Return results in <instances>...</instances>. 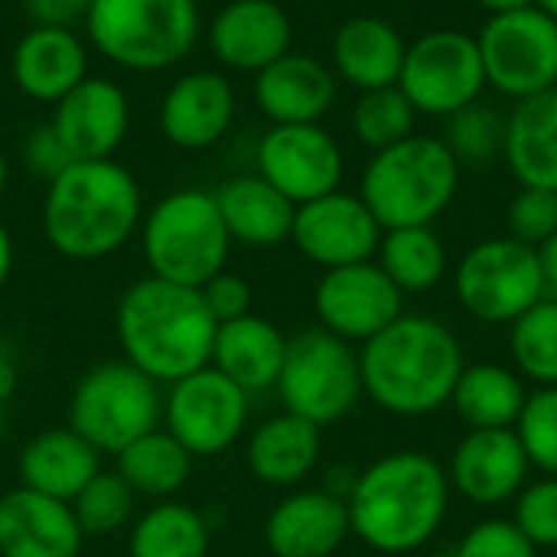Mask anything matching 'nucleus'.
I'll list each match as a JSON object with an SVG mask.
<instances>
[{"label": "nucleus", "instance_id": "nucleus-40", "mask_svg": "<svg viewBox=\"0 0 557 557\" xmlns=\"http://www.w3.org/2000/svg\"><path fill=\"white\" fill-rule=\"evenodd\" d=\"M509 238L542 248L557 232V189L542 186H519L506 212Z\"/></svg>", "mask_w": 557, "mask_h": 557}, {"label": "nucleus", "instance_id": "nucleus-33", "mask_svg": "<svg viewBox=\"0 0 557 557\" xmlns=\"http://www.w3.org/2000/svg\"><path fill=\"white\" fill-rule=\"evenodd\" d=\"M212 525L209 519L176 499H163L134 519L127 535L131 557H209Z\"/></svg>", "mask_w": 557, "mask_h": 557}, {"label": "nucleus", "instance_id": "nucleus-4", "mask_svg": "<svg viewBox=\"0 0 557 557\" xmlns=\"http://www.w3.org/2000/svg\"><path fill=\"white\" fill-rule=\"evenodd\" d=\"M144 196L127 166L111 160H75L42 199V235L62 258L101 261L140 232Z\"/></svg>", "mask_w": 557, "mask_h": 557}, {"label": "nucleus", "instance_id": "nucleus-38", "mask_svg": "<svg viewBox=\"0 0 557 557\" xmlns=\"http://www.w3.org/2000/svg\"><path fill=\"white\" fill-rule=\"evenodd\" d=\"M134 509H137V496L114 470H101L72 499V512L85 539H101V535H114L127 529L134 519Z\"/></svg>", "mask_w": 557, "mask_h": 557}, {"label": "nucleus", "instance_id": "nucleus-44", "mask_svg": "<svg viewBox=\"0 0 557 557\" xmlns=\"http://www.w3.org/2000/svg\"><path fill=\"white\" fill-rule=\"evenodd\" d=\"M199 294H202L215 323H232V320L251 313V297H255L251 284L235 271H219L212 281H206L199 287Z\"/></svg>", "mask_w": 557, "mask_h": 557}, {"label": "nucleus", "instance_id": "nucleus-12", "mask_svg": "<svg viewBox=\"0 0 557 557\" xmlns=\"http://www.w3.org/2000/svg\"><path fill=\"white\" fill-rule=\"evenodd\" d=\"M486 85L522 101L557 85V20L542 7L486 16L476 33Z\"/></svg>", "mask_w": 557, "mask_h": 557}, {"label": "nucleus", "instance_id": "nucleus-50", "mask_svg": "<svg viewBox=\"0 0 557 557\" xmlns=\"http://www.w3.org/2000/svg\"><path fill=\"white\" fill-rule=\"evenodd\" d=\"M7 183H10V163H7V153L0 150V196L7 193Z\"/></svg>", "mask_w": 557, "mask_h": 557}, {"label": "nucleus", "instance_id": "nucleus-9", "mask_svg": "<svg viewBox=\"0 0 557 557\" xmlns=\"http://www.w3.org/2000/svg\"><path fill=\"white\" fill-rule=\"evenodd\" d=\"M277 395L284 411L307 418L317 428L343 421L366 395L359 352L323 326L297 333L287 339Z\"/></svg>", "mask_w": 557, "mask_h": 557}, {"label": "nucleus", "instance_id": "nucleus-16", "mask_svg": "<svg viewBox=\"0 0 557 557\" xmlns=\"http://www.w3.org/2000/svg\"><path fill=\"white\" fill-rule=\"evenodd\" d=\"M290 242L323 271L372 261L382 242V225L359 193L333 189L320 199L297 206Z\"/></svg>", "mask_w": 557, "mask_h": 557}, {"label": "nucleus", "instance_id": "nucleus-43", "mask_svg": "<svg viewBox=\"0 0 557 557\" xmlns=\"http://www.w3.org/2000/svg\"><path fill=\"white\" fill-rule=\"evenodd\" d=\"M23 163L33 176H39L42 183H52L65 166H72V153L65 150L62 137L55 134L52 121L33 127L23 140Z\"/></svg>", "mask_w": 557, "mask_h": 557}, {"label": "nucleus", "instance_id": "nucleus-7", "mask_svg": "<svg viewBox=\"0 0 557 557\" xmlns=\"http://www.w3.org/2000/svg\"><path fill=\"white\" fill-rule=\"evenodd\" d=\"M85 29L108 62L160 72L193 52L202 16L196 0H91Z\"/></svg>", "mask_w": 557, "mask_h": 557}, {"label": "nucleus", "instance_id": "nucleus-32", "mask_svg": "<svg viewBox=\"0 0 557 557\" xmlns=\"http://www.w3.org/2000/svg\"><path fill=\"white\" fill-rule=\"evenodd\" d=\"M525 398L529 395L512 369L496 362H480L463 369L450 405L457 408L460 421L470 431H496V428H516Z\"/></svg>", "mask_w": 557, "mask_h": 557}, {"label": "nucleus", "instance_id": "nucleus-19", "mask_svg": "<svg viewBox=\"0 0 557 557\" xmlns=\"http://www.w3.org/2000/svg\"><path fill=\"white\" fill-rule=\"evenodd\" d=\"M294 23L277 0H228L209 23L212 55L235 72L258 75L290 52Z\"/></svg>", "mask_w": 557, "mask_h": 557}, {"label": "nucleus", "instance_id": "nucleus-34", "mask_svg": "<svg viewBox=\"0 0 557 557\" xmlns=\"http://www.w3.org/2000/svg\"><path fill=\"white\" fill-rule=\"evenodd\" d=\"M379 268L401 294H424L447 274V248L431 225L388 228L379 242Z\"/></svg>", "mask_w": 557, "mask_h": 557}, {"label": "nucleus", "instance_id": "nucleus-47", "mask_svg": "<svg viewBox=\"0 0 557 557\" xmlns=\"http://www.w3.org/2000/svg\"><path fill=\"white\" fill-rule=\"evenodd\" d=\"M539 261H542V274H545V287L557 294V232L539 248Z\"/></svg>", "mask_w": 557, "mask_h": 557}, {"label": "nucleus", "instance_id": "nucleus-18", "mask_svg": "<svg viewBox=\"0 0 557 557\" xmlns=\"http://www.w3.org/2000/svg\"><path fill=\"white\" fill-rule=\"evenodd\" d=\"M529 470L532 463L516 428H496V431H470L457 444L447 480L470 503L499 506L525 490Z\"/></svg>", "mask_w": 557, "mask_h": 557}, {"label": "nucleus", "instance_id": "nucleus-23", "mask_svg": "<svg viewBox=\"0 0 557 557\" xmlns=\"http://www.w3.org/2000/svg\"><path fill=\"white\" fill-rule=\"evenodd\" d=\"M339 78L307 52H284L255 75V104L271 124H320L336 101Z\"/></svg>", "mask_w": 557, "mask_h": 557}, {"label": "nucleus", "instance_id": "nucleus-26", "mask_svg": "<svg viewBox=\"0 0 557 557\" xmlns=\"http://www.w3.org/2000/svg\"><path fill=\"white\" fill-rule=\"evenodd\" d=\"M98 473L101 454L72 428H49L33 434L16 457L20 486L62 503H72Z\"/></svg>", "mask_w": 557, "mask_h": 557}, {"label": "nucleus", "instance_id": "nucleus-13", "mask_svg": "<svg viewBox=\"0 0 557 557\" xmlns=\"http://www.w3.org/2000/svg\"><path fill=\"white\" fill-rule=\"evenodd\" d=\"M251 395L242 392L219 369L206 366L173 385L163 395V431H170L193 460L219 457L238 444L248 428Z\"/></svg>", "mask_w": 557, "mask_h": 557}, {"label": "nucleus", "instance_id": "nucleus-5", "mask_svg": "<svg viewBox=\"0 0 557 557\" xmlns=\"http://www.w3.org/2000/svg\"><path fill=\"white\" fill-rule=\"evenodd\" d=\"M460 189V163L441 137L411 134L395 147L372 153L362 170L359 196L382 225H434Z\"/></svg>", "mask_w": 557, "mask_h": 557}, {"label": "nucleus", "instance_id": "nucleus-22", "mask_svg": "<svg viewBox=\"0 0 557 557\" xmlns=\"http://www.w3.org/2000/svg\"><path fill=\"white\" fill-rule=\"evenodd\" d=\"M85 532L72 503L16 486L0 496V557H78Z\"/></svg>", "mask_w": 557, "mask_h": 557}, {"label": "nucleus", "instance_id": "nucleus-39", "mask_svg": "<svg viewBox=\"0 0 557 557\" xmlns=\"http://www.w3.org/2000/svg\"><path fill=\"white\" fill-rule=\"evenodd\" d=\"M516 434L529 454V463L545 470L548 476H557V385L539 388L525 398Z\"/></svg>", "mask_w": 557, "mask_h": 557}, {"label": "nucleus", "instance_id": "nucleus-2", "mask_svg": "<svg viewBox=\"0 0 557 557\" xmlns=\"http://www.w3.org/2000/svg\"><path fill=\"white\" fill-rule=\"evenodd\" d=\"M215 320L196 287L163 277L134 281L114 310V333L124 362L157 385H173L212 362Z\"/></svg>", "mask_w": 557, "mask_h": 557}, {"label": "nucleus", "instance_id": "nucleus-28", "mask_svg": "<svg viewBox=\"0 0 557 557\" xmlns=\"http://www.w3.org/2000/svg\"><path fill=\"white\" fill-rule=\"evenodd\" d=\"M323 428L310 424L307 418H297L290 411H281L268 421H261L248 437V470L258 483L274 490H290L304 483L313 467L320 463L323 450Z\"/></svg>", "mask_w": 557, "mask_h": 557}, {"label": "nucleus", "instance_id": "nucleus-11", "mask_svg": "<svg viewBox=\"0 0 557 557\" xmlns=\"http://www.w3.org/2000/svg\"><path fill=\"white\" fill-rule=\"evenodd\" d=\"M398 88L418 114L450 117L483 98L486 69L476 36L463 29H431L408 42Z\"/></svg>", "mask_w": 557, "mask_h": 557}, {"label": "nucleus", "instance_id": "nucleus-31", "mask_svg": "<svg viewBox=\"0 0 557 557\" xmlns=\"http://www.w3.org/2000/svg\"><path fill=\"white\" fill-rule=\"evenodd\" d=\"M114 473L131 486L134 496L147 499H173L193 473V457L189 450L163 428L137 437L114 457Z\"/></svg>", "mask_w": 557, "mask_h": 557}, {"label": "nucleus", "instance_id": "nucleus-30", "mask_svg": "<svg viewBox=\"0 0 557 557\" xmlns=\"http://www.w3.org/2000/svg\"><path fill=\"white\" fill-rule=\"evenodd\" d=\"M503 160L519 186L557 189V85L516 101L506 117Z\"/></svg>", "mask_w": 557, "mask_h": 557}, {"label": "nucleus", "instance_id": "nucleus-46", "mask_svg": "<svg viewBox=\"0 0 557 557\" xmlns=\"http://www.w3.org/2000/svg\"><path fill=\"white\" fill-rule=\"evenodd\" d=\"M16 382H20V375H16V362L10 359V352H7V349H0V408L13 398Z\"/></svg>", "mask_w": 557, "mask_h": 557}, {"label": "nucleus", "instance_id": "nucleus-20", "mask_svg": "<svg viewBox=\"0 0 557 557\" xmlns=\"http://www.w3.org/2000/svg\"><path fill=\"white\" fill-rule=\"evenodd\" d=\"M235 88L225 75L196 69L180 75L160 101V131L180 150L215 147L235 121Z\"/></svg>", "mask_w": 557, "mask_h": 557}, {"label": "nucleus", "instance_id": "nucleus-25", "mask_svg": "<svg viewBox=\"0 0 557 557\" xmlns=\"http://www.w3.org/2000/svg\"><path fill=\"white\" fill-rule=\"evenodd\" d=\"M408 42L398 26L375 13H359L333 33V72L356 91L398 85Z\"/></svg>", "mask_w": 557, "mask_h": 557}, {"label": "nucleus", "instance_id": "nucleus-37", "mask_svg": "<svg viewBox=\"0 0 557 557\" xmlns=\"http://www.w3.org/2000/svg\"><path fill=\"white\" fill-rule=\"evenodd\" d=\"M447 127H444V144L447 150L457 157V163H470V166H480V163H493L496 157H503V147H506V117L486 104L483 98L460 108L457 114L444 117Z\"/></svg>", "mask_w": 557, "mask_h": 557}, {"label": "nucleus", "instance_id": "nucleus-10", "mask_svg": "<svg viewBox=\"0 0 557 557\" xmlns=\"http://www.w3.org/2000/svg\"><path fill=\"white\" fill-rule=\"evenodd\" d=\"M457 297L480 323H516L548 297L539 248L509 235L473 245L457 264Z\"/></svg>", "mask_w": 557, "mask_h": 557}, {"label": "nucleus", "instance_id": "nucleus-17", "mask_svg": "<svg viewBox=\"0 0 557 557\" xmlns=\"http://www.w3.org/2000/svg\"><path fill=\"white\" fill-rule=\"evenodd\" d=\"M52 127L72 160H111L131 131V101L117 82L88 75L52 104Z\"/></svg>", "mask_w": 557, "mask_h": 557}, {"label": "nucleus", "instance_id": "nucleus-6", "mask_svg": "<svg viewBox=\"0 0 557 557\" xmlns=\"http://www.w3.org/2000/svg\"><path fill=\"white\" fill-rule=\"evenodd\" d=\"M140 251L153 277L196 290L225 271L232 235L215 193L173 189L157 199L140 219Z\"/></svg>", "mask_w": 557, "mask_h": 557}, {"label": "nucleus", "instance_id": "nucleus-49", "mask_svg": "<svg viewBox=\"0 0 557 557\" xmlns=\"http://www.w3.org/2000/svg\"><path fill=\"white\" fill-rule=\"evenodd\" d=\"M480 10H486L490 16L496 13H509V10H522V7H532L535 0H473Z\"/></svg>", "mask_w": 557, "mask_h": 557}, {"label": "nucleus", "instance_id": "nucleus-29", "mask_svg": "<svg viewBox=\"0 0 557 557\" xmlns=\"http://www.w3.org/2000/svg\"><path fill=\"white\" fill-rule=\"evenodd\" d=\"M215 202L232 235V245L277 248L290 238L297 206L258 173H242L222 183L215 189Z\"/></svg>", "mask_w": 557, "mask_h": 557}, {"label": "nucleus", "instance_id": "nucleus-1", "mask_svg": "<svg viewBox=\"0 0 557 557\" xmlns=\"http://www.w3.org/2000/svg\"><path fill=\"white\" fill-rule=\"evenodd\" d=\"M366 395L398 418H424L450 405L467 369L450 326L424 313H401L359 349Z\"/></svg>", "mask_w": 557, "mask_h": 557}, {"label": "nucleus", "instance_id": "nucleus-3", "mask_svg": "<svg viewBox=\"0 0 557 557\" xmlns=\"http://www.w3.org/2000/svg\"><path fill=\"white\" fill-rule=\"evenodd\" d=\"M447 503V470L421 450H398L375 460L346 493L352 535L382 555L424 548L444 525Z\"/></svg>", "mask_w": 557, "mask_h": 557}, {"label": "nucleus", "instance_id": "nucleus-15", "mask_svg": "<svg viewBox=\"0 0 557 557\" xmlns=\"http://www.w3.org/2000/svg\"><path fill=\"white\" fill-rule=\"evenodd\" d=\"M258 176L294 206L320 199L343 183V147L320 124H274L258 144Z\"/></svg>", "mask_w": 557, "mask_h": 557}, {"label": "nucleus", "instance_id": "nucleus-48", "mask_svg": "<svg viewBox=\"0 0 557 557\" xmlns=\"http://www.w3.org/2000/svg\"><path fill=\"white\" fill-rule=\"evenodd\" d=\"M13 258H16V251H13V235H10V228L0 222V290L7 287V281H10V274H13Z\"/></svg>", "mask_w": 557, "mask_h": 557}, {"label": "nucleus", "instance_id": "nucleus-41", "mask_svg": "<svg viewBox=\"0 0 557 557\" xmlns=\"http://www.w3.org/2000/svg\"><path fill=\"white\" fill-rule=\"evenodd\" d=\"M512 522L535 548H557V476L539 480L519 493Z\"/></svg>", "mask_w": 557, "mask_h": 557}, {"label": "nucleus", "instance_id": "nucleus-8", "mask_svg": "<svg viewBox=\"0 0 557 557\" xmlns=\"http://www.w3.org/2000/svg\"><path fill=\"white\" fill-rule=\"evenodd\" d=\"M163 424V392L124 359L91 366L72 388L69 424L98 454H121Z\"/></svg>", "mask_w": 557, "mask_h": 557}, {"label": "nucleus", "instance_id": "nucleus-52", "mask_svg": "<svg viewBox=\"0 0 557 557\" xmlns=\"http://www.w3.org/2000/svg\"><path fill=\"white\" fill-rule=\"evenodd\" d=\"M3 431H7V414H3V408H0V437H3Z\"/></svg>", "mask_w": 557, "mask_h": 557}, {"label": "nucleus", "instance_id": "nucleus-21", "mask_svg": "<svg viewBox=\"0 0 557 557\" xmlns=\"http://www.w3.org/2000/svg\"><path fill=\"white\" fill-rule=\"evenodd\" d=\"M349 535V506L330 490L290 493L264 522V542L274 557H333Z\"/></svg>", "mask_w": 557, "mask_h": 557}, {"label": "nucleus", "instance_id": "nucleus-14", "mask_svg": "<svg viewBox=\"0 0 557 557\" xmlns=\"http://www.w3.org/2000/svg\"><path fill=\"white\" fill-rule=\"evenodd\" d=\"M313 310L326 333L346 343H369L405 313V294L379 261H359L323 271L313 290Z\"/></svg>", "mask_w": 557, "mask_h": 557}, {"label": "nucleus", "instance_id": "nucleus-42", "mask_svg": "<svg viewBox=\"0 0 557 557\" xmlns=\"http://www.w3.org/2000/svg\"><path fill=\"white\" fill-rule=\"evenodd\" d=\"M454 557H539V548L519 532L516 522L486 519L460 539Z\"/></svg>", "mask_w": 557, "mask_h": 557}, {"label": "nucleus", "instance_id": "nucleus-35", "mask_svg": "<svg viewBox=\"0 0 557 557\" xmlns=\"http://www.w3.org/2000/svg\"><path fill=\"white\" fill-rule=\"evenodd\" d=\"M352 134L362 147L372 153L401 144L405 137L418 134V111L405 98L398 85L392 88H375V91H359L352 114H349Z\"/></svg>", "mask_w": 557, "mask_h": 557}, {"label": "nucleus", "instance_id": "nucleus-24", "mask_svg": "<svg viewBox=\"0 0 557 557\" xmlns=\"http://www.w3.org/2000/svg\"><path fill=\"white\" fill-rule=\"evenodd\" d=\"M10 75L26 98L55 104L88 78V49L75 29L29 26L13 46Z\"/></svg>", "mask_w": 557, "mask_h": 557}, {"label": "nucleus", "instance_id": "nucleus-36", "mask_svg": "<svg viewBox=\"0 0 557 557\" xmlns=\"http://www.w3.org/2000/svg\"><path fill=\"white\" fill-rule=\"evenodd\" d=\"M516 369L539 388L557 385V297H542L512 323Z\"/></svg>", "mask_w": 557, "mask_h": 557}, {"label": "nucleus", "instance_id": "nucleus-27", "mask_svg": "<svg viewBox=\"0 0 557 557\" xmlns=\"http://www.w3.org/2000/svg\"><path fill=\"white\" fill-rule=\"evenodd\" d=\"M287 356V336L264 317H238L232 323L215 326L212 343V369L232 379L242 392H271L277 388L281 369Z\"/></svg>", "mask_w": 557, "mask_h": 557}, {"label": "nucleus", "instance_id": "nucleus-45", "mask_svg": "<svg viewBox=\"0 0 557 557\" xmlns=\"http://www.w3.org/2000/svg\"><path fill=\"white\" fill-rule=\"evenodd\" d=\"M23 13L33 20V26H62L75 29V23L88 16L91 0H20Z\"/></svg>", "mask_w": 557, "mask_h": 557}, {"label": "nucleus", "instance_id": "nucleus-51", "mask_svg": "<svg viewBox=\"0 0 557 557\" xmlns=\"http://www.w3.org/2000/svg\"><path fill=\"white\" fill-rule=\"evenodd\" d=\"M535 7H542L548 16H555L557 20V0H535Z\"/></svg>", "mask_w": 557, "mask_h": 557}]
</instances>
